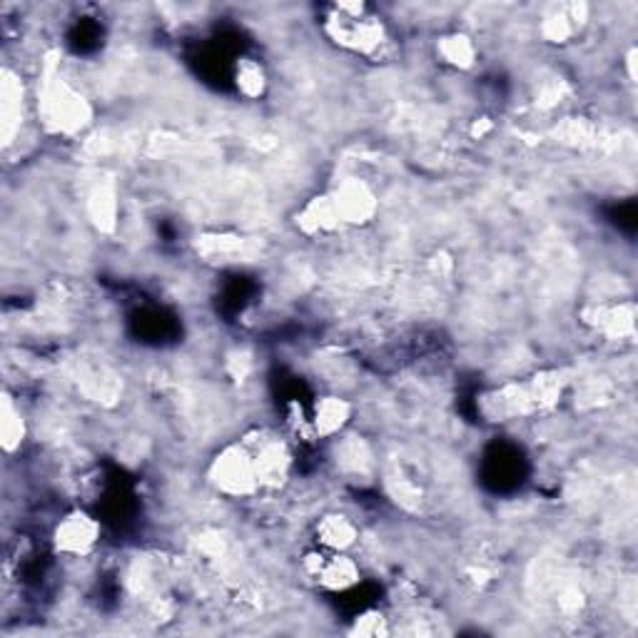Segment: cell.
<instances>
[{"label": "cell", "instance_id": "6da1fadb", "mask_svg": "<svg viewBox=\"0 0 638 638\" xmlns=\"http://www.w3.org/2000/svg\"><path fill=\"white\" fill-rule=\"evenodd\" d=\"M36 118L48 136L76 138L92 126V102L66 78L53 58L43 60L36 82Z\"/></svg>", "mask_w": 638, "mask_h": 638}, {"label": "cell", "instance_id": "7a4b0ae2", "mask_svg": "<svg viewBox=\"0 0 638 638\" xmlns=\"http://www.w3.org/2000/svg\"><path fill=\"white\" fill-rule=\"evenodd\" d=\"M566 379L557 369L534 375L527 382H509L484 399V415L507 421L554 409L561 401Z\"/></svg>", "mask_w": 638, "mask_h": 638}, {"label": "cell", "instance_id": "3957f363", "mask_svg": "<svg viewBox=\"0 0 638 638\" xmlns=\"http://www.w3.org/2000/svg\"><path fill=\"white\" fill-rule=\"evenodd\" d=\"M325 33L347 53L377 58L389 46L387 26L369 13L365 3H337L325 23Z\"/></svg>", "mask_w": 638, "mask_h": 638}, {"label": "cell", "instance_id": "277c9868", "mask_svg": "<svg viewBox=\"0 0 638 638\" xmlns=\"http://www.w3.org/2000/svg\"><path fill=\"white\" fill-rule=\"evenodd\" d=\"M205 477H208L210 489L222 499L245 501L255 499L262 491L252 451L245 441H232V445L215 451Z\"/></svg>", "mask_w": 638, "mask_h": 638}, {"label": "cell", "instance_id": "5b68a950", "mask_svg": "<svg viewBox=\"0 0 638 638\" xmlns=\"http://www.w3.org/2000/svg\"><path fill=\"white\" fill-rule=\"evenodd\" d=\"M302 571L327 594H347L362 581V566L349 551H307Z\"/></svg>", "mask_w": 638, "mask_h": 638}, {"label": "cell", "instance_id": "8992f818", "mask_svg": "<svg viewBox=\"0 0 638 638\" xmlns=\"http://www.w3.org/2000/svg\"><path fill=\"white\" fill-rule=\"evenodd\" d=\"M100 537H102L100 519L78 507L70 509L56 521L53 531H50V544H53L56 557L86 559L96 551Z\"/></svg>", "mask_w": 638, "mask_h": 638}, {"label": "cell", "instance_id": "52a82bcc", "mask_svg": "<svg viewBox=\"0 0 638 638\" xmlns=\"http://www.w3.org/2000/svg\"><path fill=\"white\" fill-rule=\"evenodd\" d=\"M345 228H367L379 215V198L372 185L362 178H345L329 190Z\"/></svg>", "mask_w": 638, "mask_h": 638}, {"label": "cell", "instance_id": "ba28073f", "mask_svg": "<svg viewBox=\"0 0 638 638\" xmlns=\"http://www.w3.org/2000/svg\"><path fill=\"white\" fill-rule=\"evenodd\" d=\"M245 445L252 451L255 469H257V477H260L262 491L282 489L285 484L290 481L295 459L285 439L275 437V435H260L257 441L245 439Z\"/></svg>", "mask_w": 638, "mask_h": 638}, {"label": "cell", "instance_id": "9c48e42d", "mask_svg": "<svg viewBox=\"0 0 638 638\" xmlns=\"http://www.w3.org/2000/svg\"><path fill=\"white\" fill-rule=\"evenodd\" d=\"M28 88L23 76L13 68H3L0 73V142L3 148H13L20 138L23 122L28 118Z\"/></svg>", "mask_w": 638, "mask_h": 638}, {"label": "cell", "instance_id": "30bf717a", "mask_svg": "<svg viewBox=\"0 0 638 638\" xmlns=\"http://www.w3.org/2000/svg\"><path fill=\"white\" fill-rule=\"evenodd\" d=\"M584 325L609 342H624L636 335V305L624 302H594L581 312Z\"/></svg>", "mask_w": 638, "mask_h": 638}, {"label": "cell", "instance_id": "8fae6325", "mask_svg": "<svg viewBox=\"0 0 638 638\" xmlns=\"http://www.w3.org/2000/svg\"><path fill=\"white\" fill-rule=\"evenodd\" d=\"M295 228L307 240H325L345 230L342 218H339L329 190L322 195H315V198L307 200L302 208L297 210Z\"/></svg>", "mask_w": 638, "mask_h": 638}, {"label": "cell", "instance_id": "7c38bea8", "mask_svg": "<svg viewBox=\"0 0 638 638\" xmlns=\"http://www.w3.org/2000/svg\"><path fill=\"white\" fill-rule=\"evenodd\" d=\"M355 417L352 401L342 395H322L315 399L310 415V431L317 439H337L345 435Z\"/></svg>", "mask_w": 638, "mask_h": 638}, {"label": "cell", "instance_id": "4fadbf2b", "mask_svg": "<svg viewBox=\"0 0 638 638\" xmlns=\"http://www.w3.org/2000/svg\"><path fill=\"white\" fill-rule=\"evenodd\" d=\"M315 544L322 551H352L359 544L357 521L345 511H327L315 521Z\"/></svg>", "mask_w": 638, "mask_h": 638}, {"label": "cell", "instance_id": "5bb4252c", "mask_svg": "<svg viewBox=\"0 0 638 638\" xmlns=\"http://www.w3.org/2000/svg\"><path fill=\"white\" fill-rule=\"evenodd\" d=\"M86 215L100 235H112L120 225V195L116 182L92 185L86 198Z\"/></svg>", "mask_w": 638, "mask_h": 638}, {"label": "cell", "instance_id": "9a60e30c", "mask_svg": "<svg viewBox=\"0 0 638 638\" xmlns=\"http://www.w3.org/2000/svg\"><path fill=\"white\" fill-rule=\"evenodd\" d=\"M195 252H198L202 260H210V262H240V260H250L255 247H252V240L242 238V235L205 232L198 240H195Z\"/></svg>", "mask_w": 638, "mask_h": 638}, {"label": "cell", "instance_id": "2e32d148", "mask_svg": "<svg viewBox=\"0 0 638 638\" xmlns=\"http://www.w3.org/2000/svg\"><path fill=\"white\" fill-rule=\"evenodd\" d=\"M28 419L20 401L8 392L0 395V447L6 457H16L28 441Z\"/></svg>", "mask_w": 638, "mask_h": 638}, {"label": "cell", "instance_id": "e0dca14e", "mask_svg": "<svg viewBox=\"0 0 638 638\" xmlns=\"http://www.w3.org/2000/svg\"><path fill=\"white\" fill-rule=\"evenodd\" d=\"M437 58L447 68L467 73L479 63V46L475 36L465 33V30H451L437 40Z\"/></svg>", "mask_w": 638, "mask_h": 638}, {"label": "cell", "instance_id": "ac0fdd59", "mask_svg": "<svg viewBox=\"0 0 638 638\" xmlns=\"http://www.w3.org/2000/svg\"><path fill=\"white\" fill-rule=\"evenodd\" d=\"M232 80L240 96L252 102L262 100L267 96V88H270V76H267L265 66L257 58H238Z\"/></svg>", "mask_w": 638, "mask_h": 638}, {"label": "cell", "instance_id": "d6986e66", "mask_svg": "<svg viewBox=\"0 0 638 638\" xmlns=\"http://www.w3.org/2000/svg\"><path fill=\"white\" fill-rule=\"evenodd\" d=\"M576 33H579V26L574 23L571 16H569V10H566V6L551 8L549 13L541 18V23H539V36H541L544 43H549V46L571 43Z\"/></svg>", "mask_w": 638, "mask_h": 638}, {"label": "cell", "instance_id": "ffe728a7", "mask_svg": "<svg viewBox=\"0 0 638 638\" xmlns=\"http://www.w3.org/2000/svg\"><path fill=\"white\" fill-rule=\"evenodd\" d=\"M554 138L569 148H586L594 140V126L584 118H564L557 128H554Z\"/></svg>", "mask_w": 638, "mask_h": 638}, {"label": "cell", "instance_id": "44dd1931", "mask_svg": "<svg viewBox=\"0 0 638 638\" xmlns=\"http://www.w3.org/2000/svg\"><path fill=\"white\" fill-rule=\"evenodd\" d=\"M389 631V619L379 609H369L365 614H359L357 619L349 626V636H362V638H379L387 636Z\"/></svg>", "mask_w": 638, "mask_h": 638}, {"label": "cell", "instance_id": "7402d4cb", "mask_svg": "<svg viewBox=\"0 0 638 638\" xmlns=\"http://www.w3.org/2000/svg\"><path fill=\"white\" fill-rule=\"evenodd\" d=\"M339 465H342V469L347 471H355V475H359V471H365L372 467V455H369V449L362 445V441H357V439H342V451H339Z\"/></svg>", "mask_w": 638, "mask_h": 638}, {"label": "cell", "instance_id": "603a6c76", "mask_svg": "<svg viewBox=\"0 0 638 638\" xmlns=\"http://www.w3.org/2000/svg\"><path fill=\"white\" fill-rule=\"evenodd\" d=\"M198 551L205 559H220L228 551V544H225V537L218 531H205L198 537Z\"/></svg>", "mask_w": 638, "mask_h": 638}, {"label": "cell", "instance_id": "cb8c5ba5", "mask_svg": "<svg viewBox=\"0 0 638 638\" xmlns=\"http://www.w3.org/2000/svg\"><path fill=\"white\" fill-rule=\"evenodd\" d=\"M624 66H626V76H629V82H636V48L631 46L629 53L624 56Z\"/></svg>", "mask_w": 638, "mask_h": 638}, {"label": "cell", "instance_id": "d4e9b609", "mask_svg": "<svg viewBox=\"0 0 638 638\" xmlns=\"http://www.w3.org/2000/svg\"><path fill=\"white\" fill-rule=\"evenodd\" d=\"M491 120L489 118H481V120H475V126H471V136L475 138H484L487 132H491Z\"/></svg>", "mask_w": 638, "mask_h": 638}]
</instances>
